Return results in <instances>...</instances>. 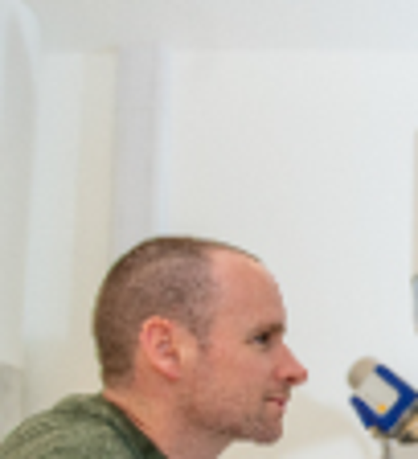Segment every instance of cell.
I'll list each match as a JSON object with an SVG mask.
<instances>
[{
    "label": "cell",
    "instance_id": "6da1fadb",
    "mask_svg": "<svg viewBox=\"0 0 418 459\" xmlns=\"http://www.w3.org/2000/svg\"><path fill=\"white\" fill-rule=\"evenodd\" d=\"M103 398L169 459L271 443L300 377L266 271L234 247L152 238L111 267L95 304Z\"/></svg>",
    "mask_w": 418,
    "mask_h": 459
},
{
    "label": "cell",
    "instance_id": "7a4b0ae2",
    "mask_svg": "<svg viewBox=\"0 0 418 459\" xmlns=\"http://www.w3.org/2000/svg\"><path fill=\"white\" fill-rule=\"evenodd\" d=\"M0 459H169L119 406L95 398H70L13 427L0 443Z\"/></svg>",
    "mask_w": 418,
    "mask_h": 459
}]
</instances>
